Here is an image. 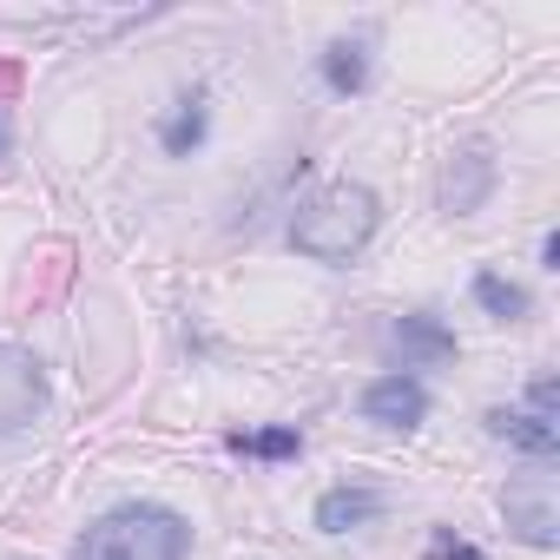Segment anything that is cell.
Wrapping results in <instances>:
<instances>
[{
    "label": "cell",
    "mask_w": 560,
    "mask_h": 560,
    "mask_svg": "<svg viewBox=\"0 0 560 560\" xmlns=\"http://www.w3.org/2000/svg\"><path fill=\"white\" fill-rule=\"evenodd\" d=\"M0 145H8V132H0Z\"/></svg>",
    "instance_id": "15"
},
{
    "label": "cell",
    "mask_w": 560,
    "mask_h": 560,
    "mask_svg": "<svg viewBox=\"0 0 560 560\" xmlns=\"http://www.w3.org/2000/svg\"><path fill=\"white\" fill-rule=\"evenodd\" d=\"M376 514H383V494L363 488V481H343V488H330V494L317 501V527H324V534H350V527H363V521H376Z\"/></svg>",
    "instance_id": "8"
},
{
    "label": "cell",
    "mask_w": 560,
    "mask_h": 560,
    "mask_svg": "<svg viewBox=\"0 0 560 560\" xmlns=\"http://www.w3.org/2000/svg\"><path fill=\"white\" fill-rule=\"evenodd\" d=\"M159 139H165V152H172V159H185V152L205 139V100H185V106L165 119V132H159Z\"/></svg>",
    "instance_id": "13"
},
{
    "label": "cell",
    "mask_w": 560,
    "mask_h": 560,
    "mask_svg": "<svg viewBox=\"0 0 560 560\" xmlns=\"http://www.w3.org/2000/svg\"><path fill=\"white\" fill-rule=\"evenodd\" d=\"M501 514H508V527L521 534V540H534V547H553V508H547V494H534V488H508L501 494Z\"/></svg>",
    "instance_id": "9"
},
{
    "label": "cell",
    "mask_w": 560,
    "mask_h": 560,
    "mask_svg": "<svg viewBox=\"0 0 560 560\" xmlns=\"http://www.w3.org/2000/svg\"><path fill=\"white\" fill-rule=\"evenodd\" d=\"M324 80L337 93H363L370 86V47L363 40H330L324 47Z\"/></svg>",
    "instance_id": "10"
},
{
    "label": "cell",
    "mask_w": 560,
    "mask_h": 560,
    "mask_svg": "<svg viewBox=\"0 0 560 560\" xmlns=\"http://www.w3.org/2000/svg\"><path fill=\"white\" fill-rule=\"evenodd\" d=\"M185 547H191L185 514H172L159 501H126L80 534L73 560H185Z\"/></svg>",
    "instance_id": "2"
},
{
    "label": "cell",
    "mask_w": 560,
    "mask_h": 560,
    "mask_svg": "<svg viewBox=\"0 0 560 560\" xmlns=\"http://www.w3.org/2000/svg\"><path fill=\"white\" fill-rule=\"evenodd\" d=\"M40 402H47L40 363L27 350H14V343H0V429H21Z\"/></svg>",
    "instance_id": "3"
},
{
    "label": "cell",
    "mask_w": 560,
    "mask_h": 560,
    "mask_svg": "<svg viewBox=\"0 0 560 560\" xmlns=\"http://www.w3.org/2000/svg\"><path fill=\"white\" fill-rule=\"evenodd\" d=\"M429 560H481V547H468V540H455L448 527H435V540H429Z\"/></svg>",
    "instance_id": "14"
},
{
    "label": "cell",
    "mask_w": 560,
    "mask_h": 560,
    "mask_svg": "<svg viewBox=\"0 0 560 560\" xmlns=\"http://www.w3.org/2000/svg\"><path fill=\"white\" fill-rule=\"evenodd\" d=\"M376 218H383L376 191L343 178V185H324V191L298 211L291 244H298L304 257H317V264H350V257L376 237Z\"/></svg>",
    "instance_id": "1"
},
{
    "label": "cell",
    "mask_w": 560,
    "mask_h": 560,
    "mask_svg": "<svg viewBox=\"0 0 560 560\" xmlns=\"http://www.w3.org/2000/svg\"><path fill=\"white\" fill-rule=\"evenodd\" d=\"M475 304H481L494 324H521V317H527V291H521V284H508V277H494V270H481V277H475Z\"/></svg>",
    "instance_id": "11"
},
{
    "label": "cell",
    "mask_w": 560,
    "mask_h": 560,
    "mask_svg": "<svg viewBox=\"0 0 560 560\" xmlns=\"http://www.w3.org/2000/svg\"><path fill=\"white\" fill-rule=\"evenodd\" d=\"M488 185H494V159H488L481 145H468V152L448 159V172H442V205H448V211H475V205L488 198Z\"/></svg>",
    "instance_id": "6"
},
{
    "label": "cell",
    "mask_w": 560,
    "mask_h": 560,
    "mask_svg": "<svg viewBox=\"0 0 560 560\" xmlns=\"http://www.w3.org/2000/svg\"><path fill=\"white\" fill-rule=\"evenodd\" d=\"M488 435L527 448L534 462H553V448H560V422L540 416V409H488Z\"/></svg>",
    "instance_id": "5"
},
{
    "label": "cell",
    "mask_w": 560,
    "mask_h": 560,
    "mask_svg": "<svg viewBox=\"0 0 560 560\" xmlns=\"http://www.w3.org/2000/svg\"><path fill=\"white\" fill-rule=\"evenodd\" d=\"M363 416L370 422H383V429H416L422 416H429V396H422V383L416 376H376L370 389H363Z\"/></svg>",
    "instance_id": "4"
},
{
    "label": "cell",
    "mask_w": 560,
    "mask_h": 560,
    "mask_svg": "<svg viewBox=\"0 0 560 560\" xmlns=\"http://www.w3.org/2000/svg\"><path fill=\"white\" fill-rule=\"evenodd\" d=\"M396 357H402V370L448 363V357H455V330H442L435 317H402V324H396Z\"/></svg>",
    "instance_id": "7"
},
{
    "label": "cell",
    "mask_w": 560,
    "mask_h": 560,
    "mask_svg": "<svg viewBox=\"0 0 560 560\" xmlns=\"http://www.w3.org/2000/svg\"><path fill=\"white\" fill-rule=\"evenodd\" d=\"M224 448L231 455H257V462H284V455L304 448V435L298 429H257V435H224Z\"/></svg>",
    "instance_id": "12"
}]
</instances>
